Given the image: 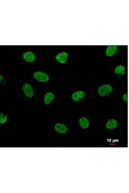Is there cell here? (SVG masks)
Listing matches in <instances>:
<instances>
[{"instance_id":"5b68a950","label":"cell","mask_w":129,"mask_h":193,"mask_svg":"<svg viewBox=\"0 0 129 193\" xmlns=\"http://www.w3.org/2000/svg\"><path fill=\"white\" fill-rule=\"evenodd\" d=\"M118 49L119 47L118 45L108 46L105 50V55L108 57H111L118 52Z\"/></svg>"},{"instance_id":"8fae6325","label":"cell","mask_w":129,"mask_h":193,"mask_svg":"<svg viewBox=\"0 0 129 193\" xmlns=\"http://www.w3.org/2000/svg\"><path fill=\"white\" fill-rule=\"evenodd\" d=\"M118 126L117 121L114 119L109 120L105 125L107 129L109 130L114 129L116 128Z\"/></svg>"},{"instance_id":"6da1fadb","label":"cell","mask_w":129,"mask_h":193,"mask_svg":"<svg viewBox=\"0 0 129 193\" xmlns=\"http://www.w3.org/2000/svg\"><path fill=\"white\" fill-rule=\"evenodd\" d=\"M33 77L35 80L41 83L48 82L50 79V78L47 74L40 71L34 72Z\"/></svg>"},{"instance_id":"9a60e30c","label":"cell","mask_w":129,"mask_h":193,"mask_svg":"<svg viewBox=\"0 0 129 193\" xmlns=\"http://www.w3.org/2000/svg\"><path fill=\"white\" fill-rule=\"evenodd\" d=\"M3 81H4L3 77L2 75H1V84H2V83H3Z\"/></svg>"},{"instance_id":"7a4b0ae2","label":"cell","mask_w":129,"mask_h":193,"mask_svg":"<svg viewBox=\"0 0 129 193\" xmlns=\"http://www.w3.org/2000/svg\"><path fill=\"white\" fill-rule=\"evenodd\" d=\"M22 89L23 92L26 97L30 98L34 96V90L32 86L30 84L26 83L23 84Z\"/></svg>"},{"instance_id":"3957f363","label":"cell","mask_w":129,"mask_h":193,"mask_svg":"<svg viewBox=\"0 0 129 193\" xmlns=\"http://www.w3.org/2000/svg\"><path fill=\"white\" fill-rule=\"evenodd\" d=\"M113 90L112 86L109 84H105L100 87L98 90V92L101 97H104L111 93Z\"/></svg>"},{"instance_id":"5bb4252c","label":"cell","mask_w":129,"mask_h":193,"mask_svg":"<svg viewBox=\"0 0 129 193\" xmlns=\"http://www.w3.org/2000/svg\"><path fill=\"white\" fill-rule=\"evenodd\" d=\"M123 99L126 102L128 101V94L126 93L124 94L123 96Z\"/></svg>"},{"instance_id":"30bf717a","label":"cell","mask_w":129,"mask_h":193,"mask_svg":"<svg viewBox=\"0 0 129 193\" xmlns=\"http://www.w3.org/2000/svg\"><path fill=\"white\" fill-rule=\"evenodd\" d=\"M80 127L83 129H87L89 126V122L86 117H81L80 118L79 121Z\"/></svg>"},{"instance_id":"9c48e42d","label":"cell","mask_w":129,"mask_h":193,"mask_svg":"<svg viewBox=\"0 0 129 193\" xmlns=\"http://www.w3.org/2000/svg\"><path fill=\"white\" fill-rule=\"evenodd\" d=\"M85 92L83 90H80L74 92L72 95V100L75 102L79 101L84 98Z\"/></svg>"},{"instance_id":"52a82bcc","label":"cell","mask_w":129,"mask_h":193,"mask_svg":"<svg viewBox=\"0 0 129 193\" xmlns=\"http://www.w3.org/2000/svg\"><path fill=\"white\" fill-rule=\"evenodd\" d=\"M54 128L58 133L64 134L67 132L68 128L66 125L61 123H57L55 125Z\"/></svg>"},{"instance_id":"277c9868","label":"cell","mask_w":129,"mask_h":193,"mask_svg":"<svg viewBox=\"0 0 129 193\" xmlns=\"http://www.w3.org/2000/svg\"><path fill=\"white\" fill-rule=\"evenodd\" d=\"M69 56L68 53L62 52L56 55L55 57L56 60L60 63L64 64L67 62Z\"/></svg>"},{"instance_id":"7c38bea8","label":"cell","mask_w":129,"mask_h":193,"mask_svg":"<svg viewBox=\"0 0 129 193\" xmlns=\"http://www.w3.org/2000/svg\"><path fill=\"white\" fill-rule=\"evenodd\" d=\"M125 68L124 66L120 65L116 67L115 70V73L116 74L124 76L125 73Z\"/></svg>"},{"instance_id":"8992f818","label":"cell","mask_w":129,"mask_h":193,"mask_svg":"<svg viewBox=\"0 0 129 193\" xmlns=\"http://www.w3.org/2000/svg\"><path fill=\"white\" fill-rule=\"evenodd\" d=\"M22 57L26 62H34L36 58L34 53L31 51H29L23 53Z\"/></svg>"},{"instance_id":"4fadbf2b","label":"cell","mask_w":129,"mask_h":193,"mask_svg":"<svg viewBox=\"0 0 129 193\" xmlns=\"http://www.w3.org/2000/svg\"><path fill=\"white\" fill-rule=\"evenodd\" d=\"M8 118L7 116L4 115L3 113H1V123L4 124L6 123L7 120Z\"/></svg>"},{"instance_id":"ba28073f","label":"cell","mask_w":129,"mask_h":193,"mask_svg":"<svg viewBox=\"0 0 129 193\" xmlns=\"http://www.w3.org/2000/svg\"><path fill=\"white\" fill-rule=\"evenodd\" d=\"M55 99V96L52 92H48L44 95L43 98L44 103L46 105H49Z\"/></svg>"}]
</instances>
